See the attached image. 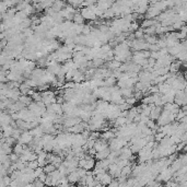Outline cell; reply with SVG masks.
<instances>
[{
    "label": "cell",
    "mask_w": 187,
    "mask_h": 187,
    "mask_svg": "<svg viewBox=\"0 0 187 187\" xmlns=\"http://www.w3.org/2000/svg\"><path fill=\"white\" fill-rule=\"evenodd\" d=\"M80 13H81L82 16H83L85 20H88V21H89V20L90 21H94V20H96V18H98L94 11L91 10L89 7H83V8H81Z\"/></svg>",
    "instance_id": "6da1fadb"
},
{
    "label": "cell",
    "mask_w": 187,
    "mask_h": 187,
    "mask_svg": "<svg viewBox=\"0 0 187 187\" xmlns=\"http://www.w3.org/2000/svg\"><path fill=\"white\" fill-rule=\"evenodd\" d=\"M161 12H162V11L159 10L155 5H151L149 8H148L146 13H144V18H146V19H155V18H158V16H160Z\"/></svg>",
    "instance_id": "7a4b0ae2"
},
{
    "label": "cell",
    "mask_w": 187,
    "mask_h": 187,
    "mask_svg": "<svg viewBox=\"0 0 187 187\" xmlns=\"http://www.w3.org/2000/svg\"><path fill=\"white\" fill-rule=\"evenodd\" d=\"M109 173L114 178H118L122 175V168L117 165V163H111L109 166Z\"/></svg>",
    "instance_id": "3957f363"
},
{
    "label": "cell",
    "mask_w": 187,
    "mask_h": 187,
    "mask_svg": "<svg viewBox=\"0 0 187 187\" xmlns=\"http://www.w3.org/2000/svg\"><path fill=\"white\" fill-rule=\"evenodd\" d=\"M33 139H34V136L31 133L30 130H24V131L22 133L21 137H20L18 141L21 142V144H29Z\"/></svg>",
    "instance_id": "277c9868"
},
{
    "label": "cell",
    "mask_w": 187,
    "mask_h": 187,
    "mask_svg": "<svg viewBox=\"0 0 187 187\" xmlns=\"http://www.w3.org/2000/svg\"><path fill=\"white\" fill-rule=\"evenodd\" d=\"M109 144L107 142V140L103 138H99L98 140H95V144H94V148L96 149V151H102V150L106 149V148H109Z\"/></svg>",
    "instance_id": "5b68a950"
},
{
    "label": "cell",
    "mask_w": 187,
    "mask_h": 187,
    "mask_svg": "<svg viewBox=\"0 0 187 187\" xmlns=\"http://www.w3.org/2000/svg\"><path fill=\"white\" fill-rule=\"evenodd\" d=\"M162 111H163L162 106H154V107L151 109V113H150V118L157 122V120L159 119V117H160Z\"/></svg>",
    "instance_id": "8992f818"
},
{
    "label": "cell",
    "mask_w": 187,
    "mask_h": 187,
    "mask_svg": "<svg viewBox=\"0 0 187 187\" xmlns=\"http://www.w3.org/2000/svg\"><path fill=\"white\" fill-rule=\"evenodd\" d=\"M112 152L111 148H106V149L102 150V151H98L96 152V154H95V159L96 160H104V159H107L109 155V153Z\"/></svg>",
    "instance_id": "52a82bcc"
},
{
    "label": "cell",
    "mask_w": 187,
    "mask_h": 187,
    "mask_svg": "<svg viewBox=\"0 0 187 187\" xmlns=\"http://www.w3.org/2000/svg\"><path fill=\"white\" fill-rule=\"evenodd\" d=\"M67 177H68V181H69L70 184H78V182L80 181V178H81L80 175H79V173L77 172V170L68 174Z\"/></svg>",
    "instance_id": "ba28073f"
},
{
    "label": "cell",
    "mask_w": 187,
    "mask_h": 187,
    "mask_svg": "<svg viewBox=\"0 0 187 187\" xmlns=\"http://www.w3.org/2000/svg\"><path fill=\"white\" fill-rule=\"evenodd\" d=\"M119 91L123 96L125 99H127V98H130V96H133L135 88H123V89H119Z\"/></svg>",
    "instance_id": "9c48e42d"
},
{
    "label": "cell",
    "mask_w": 187,
    "mask_h": 187,
    "mask_svg": "<svg viewBox=\"0 0 187 187\" xmlns=\"http://www.w3.org/2000/svg\"><path fill=\"white\" fill-rule=\"evenodd\" d=\"M30 131H31V133L34 136V137H43V136L45 135L44 129H43V127H42L41 125H38V126H36V127L32 128Z\"/></svg>",
    "instance_id": "30bf717a"
},
{
    "label": "cell",
    "mask_w": 187,
    "mask_h": 187,
    "mask_svg": "<svg viewBox=\"0 0 187 187\" xmlns=\"http://www.w3.org/2000/svg\"><path fill=\"white\" fill-rule=\"evenodd\" d=\"M115 137H116V133H115L112 129L105 130V131H103V133H101V138L105 139V140H107V141L112 140V139L115 138Z\"/></svg>",
    "instance_id": "8fae6325"
},
{
    "label": "cell",
    "mask_w": 187,
    "mask_h": 187,
    "mask_svg": "<svg viewBox=\"0 0 187 187\" xmlns=\"http://www.w3.org/2000/svg\"><path fill=\"white\" fill-rule=\"evenodd\" d=\"M157 22L158 21L155 19H146V18H144V19L142 20V22L140 23V27L147 29V27L152 26V25H155L157 24Z\"/></svg>",
    "instance_id": "7c38bea8"
},
{
    "label": "cell",
    "mask_w": 187,
    "mask_h": 187,
    "mask_svg": "<svg viewBox=\"0 0 187 187\" xmlns=\"http://www.w3.org/2000/svg\"><path fill=\"white\" fill-rule=\"evenodd\" d=\"M182 64L183 62L181 61V60L176 59L175 61H173L171 65H170V71H171V72H174V73L178 72L179 68L182 67Z\"/></svg>",
    "instance_id": "4fadbf2b"
},
{
    "label": "cell",
    "mask_w": 187,
    "mask_h": 187,
    "mask_svg": "<svg viewBox=\"0 0 187 187\" xmlns=\"http://www.w3.org/2000/svg\"><path fill=\"white\" fill-rule=\"evenodd\" d=\"M122 61H118V60L116 59H113L112 61H109L106 62V67L109 68V69H112V70H115V69H118V68L122 66Z\"/></svg>",
    "instance_id": "5bb4252c"
},
{
    "label": "cell",
    "mask_w": 187,
    "mask_h": 187,
    "mask_svg": "<svg viewBox=\"0 0 187 187\" xmlns=\"http://www.w3.org/2000/svg\"><path fill=\"white\" fill-rule=\"evenodd\" d=\"M114 178V177L112 176L111 174L105 172V173L102 174V179H101V183L103 185H109V183L112 182V179Z\"/></svg>",
    "instance_id": "9a60e30c"
},
{
    "label": "cell",
    "mask_w": 187,
    "mask_h": 187,
    "mask_svg": "<svg viewBox=\"0 0 187 187\" xmlns=\"http://www.w3.org/2000/svg\"><path fill=\"white\" fill-rule=\"evenodd\" d=\"M144 38L148 44H157L158 41H159L157 34H154V35H148V34H144Z\"/></svg>",
    "instance_id": "2e32d148"
},
{
    "label": "cell",
    "mask_w": 187,
    "mask_h": 187,
    "mask_svg": "<svg viewBox=\"0 0 187 187\" xmlns=\"http://www.w3.org/2000/svg\"><path fill=\"white\" fill-rule=\"evenodd\" d=\"M182 166H183V163H182V161L179 160L178 158H177L175 161H173V162H172V164H171V168H172V171H173L174 173L178 171V170L182 168Z\"/></svg>",
    "instance_id": "e0dca14e"
},
{
    "label": "cell",
    "mask_w": 187,
    "mask_h": 187,
    "mask_svg": "<svg viewBox=\"0 0 187 187\" xmlns=\"http://www.w3.org/2000/svg\"><path fill=\"white\" fill-rule=\"evenodd\" d=\"M19 101H21L22 103H24L26 106H29V105H30V104L32 103V102H33V101H34V100H33V99H32V96H31V95H24V94H21V96H20Z\"/></svg>",
    "instance_id": "ac0fdd59"
},
{
    "label": "cell",
    "mask_w": 187,
    "mask_h": 187,
    "mask_svg": "<svg viewBox=\"0 0 187 187\" xmlns=\"http://www.w3.org/2000/svg\"><path fill=\"white\" fill-rule=\"evenodd\" d=\"M116 16V13H115V11H114V9L112 8H109V9H107V10L104 12V14H103V18L104 19H107V20H109V19H113V18H115Z\"/></svg>",
    "instance_id": "d6986e66"
},
{
    "label": "cell",
    "mask_w": 187,
    "mask_h": 187,
    "mask_svg": "<svg viewBox=\"0 0 187 187\" xmlns=\"http://www.w3.org/2000/svg\"><path fill=\"white\" fill-rule=\"evenodd\" d=\"M113 123H114L115 127H120V126H123V125L127 124V119H126V117L118 116L116 119L113 120Z\"/></svg>",
    "instance_id": "ffe728a7"
},
{
    "label": "cell",
    "mask_w": 187,
    "mask_h": 187,
    "mask_svg": "<svg viewBox=\"0 0 187 187\" xmlns=\"http://www.w3.org/2000/svg\"><path fill=\"white\" fill-rule=\"evenodd\" d=\"M76 24H84V21H85V19H84L83 16H82L81 13H78L77 12L76 14H74V16H73V20H72Z\"/></svg>",
    "instance_id": "44dd1931"
},
{
    "label": "cell",
    "mask_w": 187,
    "mask_h": 187,
    "mask_svg": "<svg viewBox=\"0 0 187 187\" xmlns=\"http://www.w3.org/2000/svg\"><path fill=\"white\" fill-rule=\"evenodd\" d=\"M104 81H105V87H113V85H115V83L117 82V79L115 78L114 76H111V77H109V78H106Z\"/></svg>",
    "instance_id": "7402d4cb"
},
{
    "label": "cell",
    "mask_w": 187,
    "mask_h": 187,
    "mask_svg": "<svg viewBox=\"0 0 187 187\" xmlns=\"http://www.w3.org/2000/svg\"><path fill=\"white\" fill-rule=\"evenodd\" d=\"M23 149H24V144H21V142H19V141H18V144H16L13 146V152H16V154H19V155L22 153Z\"/></svg>",
    "instance_id": "603a6c76"
},
{
    "label": "cell",
    "mask_w": 187,
    "mask_h": 187,
    "mask_svg": "<svg viewBox=\"0 0 187 187\" xmlns=\"http://www.w3.org/2000/svg\"><path fill=\"white\" fill-rule=\"evenodd\" d=\"M56 168H56V166H55L53 163H47L46 165L44 166V172H45V173H47V174H50V173H53V172H54Z\"/></svg>",
    "instance_id": "cb8c5ba5"
},
{
    "label": "cell",
    "mask_w": 187,
    "mask_h": 187,
    "mask_svg": "<svg viewBox=\"0 0 187 187\" xmlns=\"http://www.w3.org/2000/svg\"><path fill=\"white\" fill-rule=\"evenodd\" d=\"M144 34H148V35H154L155 31H157V26H155V25H152V26L144 29Z\"/></svg>",
    "instance_id": "d4e9b609"
},
{
    "label": "cell",
    "mask_w": 187,
    "mask_h": 187,
    "mask_svg": "<svg viewBox=\"0 0 187 187\" xmlns=\"http://www.w3.org/2000/svg\"><path fill=\"white\" fill-rule=\"evenodd\" d=\"M138 29H140V24H139L137 21H133L130 23V26H129V30H128V32H131L133 33L135 31H137Z\"/></svg>",
    "instance_id": "484cf974"
},
{
    "label": "cell",
    "mask_w": 187,
    "mask_h": 187,
    "mask_svg": "<svg viewBox=\"0 0 187 187\" xmlns=\"http://www.w3.org/2000/svg\"><path fill=\"white\" fill-rule=\"evenodd\" d=\"M172 26H173V29L175 31H176V30H181V29L184 26V22L181 21V20H177V21H175L173 24H172Z\"/></svg>",
    "instance_id": "4316f807"
},
{
    "label": "cell",
    "mask_w": 187,
    "mask_h": 187,
    "mask_svg": "<svg viewBox=\"0 0 187 187\" xmlns=\"http://www.w3.org/2000/svg\"><path fill=\"white\" fill-rule=\"evenodd\" d=\"M32 99L35 102H40V101H43V95H42V92H34L32 95Z\"/></svg>",
    "instance_id": "83f0119b"
},
{
    "label": "cell",
    "mask_w": 187,
    "mask_h": 187,
    "mask_svg": "<svg viewBox=\"0 0 187 187\" xmlns=\"http://www.w3.org/2000/svg\"><path fill=\"white\" fill-rule=\"evenodd\" d=\"M8 9H9V7H8V5L5 3V0H1V3H0V11H1V14H5Z\"/></svg>",
    "instance_id": "f1b7e54d"
},
{
    "label": "cell",
    "mask_w": 187,
    "mask_h": 187,
    "mask_svg": "<svg viewBox=\"0 0 187 187\" xmlns=\"http://www.w3.org/2000/svg\"><path fill=\"white\" fill-rule=\"evenodd\" d=\"M27 166H29L30 168H32V170H35V168H37L38 166H40V164H38V161L37 160L29 161V162H27Z\"/></svg>",
    "instance_id": "f546056e"
},
{
    "label": "cell",
    "mask_w": 187,
    "mask_h": 187,
    "mask_svg": "<svg viewBox=\"0 0 187 187\" xmlns=\"http://www.w3.org/2000/svg\"><path fill=\"white\" fill-rule=\"evenodd\" d=\"M133 33H135L136 38H144V29H142V27L138 29V30L135 31Z\"/></svg>",
    "instance_id": "4dcf8cb0"
},
{
    "label": "cell",
    "mask_w": 187,
    "mask_h": 187,
    "mask_svg": "<svg viewBox=\"0 0 187 187\" xmlns=\"http://www.w3.org/2000/svg\"><path fill=\"white\" fill-rule=\"evenodd\" d=\"M96 2H98V0H84L82 5H83V7H90V5H95Z\"/></svg>",
    "instance_id": "1f68e13d"
},
{
    "label": "cell",
    "mask_w": 187,
    "mask_h": 187,
    "mask_svg": "<svg viewBox=\"0 0 187 187\" xmlns=\"http://www.w3.org/2000/svg\"><path fill=\"white\" fill-rule=\"evenodd\" d=\"M154 136H155V141H158V142H160V141L165 137V135H164L162 131H159V133H157Z\"/></svg>",
    "instance_id": "d6a6232c"
},
{
    "label": "cell",
    "mask_w": 187,
    "mask_h": 187,
    "mask_svg": "<svg viewBox=\"0 0 187 187\" xmlns=\"http://www.w3.org/2000/svg\"><path fill=\"white\" fill-rule=\"evenodd\" d=\"M43 172H44V168H42V166H38L37 168H35V170H34V175H35L36 178H37Z\"/></svg>",
    "instance_id": "836d02e7"
},
{
    "label": "cell",
    "mask_w": 187,
    "mask_h": 187,
    "mask_svg": "<svg viewBox=\"0 0 187 187\" xmlns=\"http://www.w3.org/2000/svg\"><path fill=\"white\" fill-rule=\"evenodd\" d=\"M131 107H133V106L129 105V104H128L127 102H125V103H123V104H120V105H119L120 111H126V109H130Z\"/></svg>",
    "instance_id": "e575fe53"
},
{
    "label": "cell",
    "mask_w": 187,
    "mask_h": 187,
    "mask_svg": "<svg viewBox=\"0 0 187 187\" xmlns=\"http://www.w3.org/2000/svg\"><path fill=\"white\" fill-rule=\"evenodd\" d=\"M44 185H45V183L42 182L41 179H38V178H36L35 181L33 182V186L34 187H43Z\"/></svg>",
    "instance_id": "d590c367"
},
{
    "label": "cell",
    "mask_w": 187,
    "mask_h": 187,
    "mask_svg": "<svg viewBox=\"0 0 187 187\" xmlns=\"http://www.w3.org/2000/svg\"><path fill=\"white\" fill-rule=\"evenodd\" d=\"M137 101H138V100H137V99H136L135 96H130V98L126 99V102H127V103L129 104V105H131V106H133V104H135L136 102H137Z\"/></svg>",
    "instance_id": "8d00e7d4"
},
{
    "label": "cell",
    "mask_w": 187,
    "mask_h": 187,
    "mask_svg": "<svg viewBox=\"0 0 187 187\" xmlns=\"http://www.w3.org/2000/svg\"><path fill=\"white\" fill-rule=\"evenodd\" d=\"M150 57H152V58H154V59H159V58H161L162 56H161V54H160V52H151V56Z\"/></svg>",
    "instance_id": "74e56055"
},
{
    "label": "cell",
    "mask_w": 187,
    "mask_h": 187,
    "mask_svg": "<svg viewBox=\"0 0 187 187\" xmlns=\"http://www.w3.org/2000/svg\"><path fill=\"white\" fill-rule=\"evenodd\" d=\"M45 185L53 186V178H52V176H50V174H48V175H47V178H46V181H45Z\"/></svg>",
    "instance_id": "f35d334b"
},
{
    "label": "cell",
    "mask_w": 187,
    "mask_h": 187,
    "mask_svg": "<svg viewBox=\"0 0 187 187\" xmlns=\"http://www.w3.org/2000/svg\"><path fill=\"white\" fill-rule=\"evenodd\" d=\"M109 186H111V187L119 186V181H118V179H117V178H113V179H112V182L109 183Z\"/></svg>",
    "instance_id": "ab89813d"
},
{
    "label": "cell",
    "mask_w": 187,
    "mask_h": 187,
    "mask_svg": "<svg viewBox=\"0 0 187 187\" xmlns=\"http://www.w3.org/2000/svg\"><path fill=\"white\" fill-rule=\"evenodd\" d=\"M183 2H187V0H182Z\"/></svg>",
    "instance_id": "60d3db41"
},
{
    "label": "cell",
    "mask_w": 187,
    "mask_h": 187,
    "mask_svg": "<svg viewBox=\"0 0 187 187\" xmlns=\"http://www.w3.org/2000/svg\"><path fill=\"white\" fill-rule=\"evenodd\" d=\"M185 25H186V26H187V21H186V22H185Z\"/></svg>",
    "instance_id": "b9f144b4"
}]
</instances>
